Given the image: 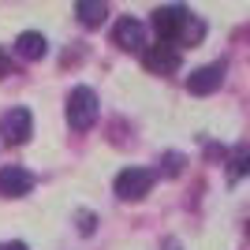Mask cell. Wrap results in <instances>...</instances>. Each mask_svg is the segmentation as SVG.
<instances>
[{
  "label": "cell",
  "instance_id": "5",
  "mask_svg": "<svg viewBox=\"0 0 250 250\" xmlns=\"http://www.w3.org/2000/svg\"><path fill=\"white\" fill-rule=\"evenodd\" d=\"M179 63H183V56H179L176 45H149V49H142V67L149 75H176Z\"/></svg>",
  "mask_w": 250,
  "mask_h": 250
},
{
  "label": "cell",
  "instance_id": "13",
  "mask_svg": "<svg viewBox=\"0 0 250 250\" xmlns=\"http://www.w3.org/2000/svg\"><path fill=\"white\" fill-rule=\"evenodd\" d=\"M79 220H83V224H79V231H83V235H90V231H94V217H90V213H79Z\"/></svg>",
  "mask_w": 250,
  "mask_h": 250
},
{
  "label": "cell",
  "instance_id": "9",
  "mask_svg": "<svg viewBox=\"0 0 250 250\" xmlns=\"http://www.w3.org/2000/svg\"><path fill=\"white\" fill-rule=\"evenodd\" d=\"M15 52H19L22 60H42L45 52H49V42H45V34L38 30H22L15 38Z\"/></svg>",
  "mask_w": 250,
  "mask_h": 250
},
{
  "label": "cell",
  "instance_id": "1",
  "mask_svg": "<svg viewBox=\"0 0 250 250\" xmlns=\"http://www.w3.org/2000/svg\"><path fill=\"white\" fill-rule=\"evenodd\" d=\"M153 30L161 38V45H194L206 38V22L194 19L183 4H168V8L153 11Z\"/></svg>",
  "mask_w": 250,
  "mask_h": 250
},
{
  "label": "cell",
  "instance_id": "10",
  "mask_svg": "<svg viewBox=\"0 0 250 250\" xmlns=\"http://www.w3.org/2000/svg\"><path fill=\"white\" fill-rule=\"evenodd\" d=\"M75 15L83 22L86 30H97L104 19H108V8H104V0H79L75 4Z\"/></svg>",
  "mask_w": 250,
  "mask_h": 250
},
{
  "label": "cell",
  "instance_id": "11",
  "mask_svg": "<svg viewBox=\"0 0 250 250\" xmlns=\"http://www.w3.org/2000/svg\"><path fill=\"white\" fill-rule=\"evenodd\" d=\"M247 161H250L247 146H235V153H231V161H228V176L231 179H243V176H247Z\"/></svg>",
  "mask_w": 250,
  "mask_h": 250
},
{
  "label": "cell",
  "instance_id": "14",
  "mask_svg": "<svg viewBox=\"0 0 250 250\" xmlns=\"http://www.w3.org/2000/svg\"><path fill=\"white\" fill-rule=\"evenodd\" d=\"M8 71H11V60H8V52L0 49V79H4V75H8Z\"/></svg>",
  "mask_w": 250,
  "mask_h": 250
},
{
  "label": "cell",
  "instance_id": "7",
  "mask_svg": "<svg viewBox=\"0 0 250 250\" xmlns=\"http://www.w3.org/2000/svg\"><path fill=\"white\" fill-rule=\"evenodd\" d=\"M34 183H38L34 172H26V168H19V165L0 168V194H4V198H22V194H30Z\"/></svg>",
  "mask_w": 250,
  "mask_h": 250
},
{
  "label": "cell",
  "instance_id": "2",
  "mask_svg": "<svg viewBox=\"0 0 250 250\" xmlns=\"http://www.w3.org/2000/svg\"><path fill=\"white\" fill-rule=\"evenodd\" d=\"M97 112H101V104H97V94L90 86H75L67 94V124H71V131H90L97 124Z\"/></svg>",
  "mask_w": 250,
  "mask_h": 250
},
{
  "label": "cell",
  "instance_id": "12",
  "mask_svg": "<svg viewBox=\"0 0 250 250\" xmlns=\"http://www.w3.org/2000/svg\"><path fill=\"white\" fill-rule=\"evenodd\" d=\"M161 165H165V176H179V172H183V157L179 153H165Z\"/></svg>",
  "mask_w": 250,
  "mask_h": 250
},
{
  "label": "cell",
  "instance_id": "4",
  "mask_svg": "<svg viewBox=\"0 0 250 250\" xmlns=\"http://www.w3.org/2000/svg\"><path fill=\"white\" fill-rule=\"evenodd\" d=\"M30 135H34L30 108H8V112L0 116V138H4L8 146H22Z\"/></svg>",
  "mask_w": 250,
  "mask_h": 250
},
{
  "label": "cell",
  "instance_id": "8",
  "mask_svg": "<svg viewBox=\"0 0 250 250\" xmlns=\"http://www.w3.org/2000/svg\"><path fill=\"white\" fill-rule=\"evenodd\" d=\"M220 83H224V63H206V67H198V71L187 75V90L198 94V97L220 90Z\"/></svg>",
  "mask_w": 250,
  "mask_h": 250
},
{
  "label": "cell",
  "instance_id": "6",
  "mask_svg": "<svg viewBox=\"0 0 250 250\" xmlns=\"http://www.w3.org/2000/svg\"><path fill=\"white\" fill-rule=\"evenodd\" d=\"M112 42L124 52H142L146 49V26H142L135 15H124V19H116V26H112Z\"/></svg>",
  "mask_w": 250,
  "mask_h": 250
},
{
  "label": "cell",
  "instance_id": "16",
  "mask_svg": "<svg viewBox=\"0 0 250 250\" xmlns=\"http://www.w3.org/2000/svg\"><path fill=\"white\" fill-rule=\"evenodd\" d=\"M165 250H179V247H176V243H168V247H165Z\"/></svg>",
  "mask_w": 250,
  "mask_h": 250
},
{
  "label": "cell",
  "instance_id": "15",
  "mask_svg": "<svg viewBox=\"0 0 250 250\" xmlns=\"http://www.w3.org/2000/svg\"><path fill=\"white\" fill-rule=\"evenodd\" d=\"M0 250H30L26 243H0Z\"/></svg>",
  "mask_w": 250,
  "mask_h": 250
},
{
  "label": "cell",
  "instance_id": "3",
  "mask_svg": "<svg viewBox=\"0 0 250 250\" xmlns=\"http://www.w3.org/2000/svg\"><path fill=\"white\" fill-rule=\"evenodd\" d=\"M153 183H157V172H149V168H124L116 176V194L124 202H142L153 190Z\"/></svg>",
  "mask_w": 250,
  "mask_h": 250
}]
</instances>
